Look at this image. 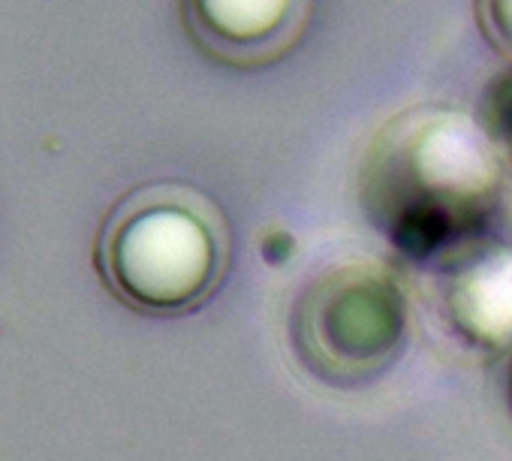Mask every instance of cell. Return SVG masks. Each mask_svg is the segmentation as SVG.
Returning <instances> with one entry per match:
<instances>
[{
    "label": "cell",
    "instance_id": "obj_4",
    "mask_svg": "<svg viewBox=\"0 0 512 461\" xmlns=\"http://www.w3.org/2000/svg\"><path fill=\"white\" fill-rule=\"evenodd\" d=\"M485 121L503 145H512V73L491 85L485 97Z\"/></svg>",
    "mask_w": 512,
    "mask_h": 461
},
{
    "label": "cell",
    "instance_id": "obj_5",
    "mask_svg": "<svg viewBox=\"0 0 512 461\" xmlns=\"http://www.w3.org/2000/svg\"><path fill=\"white\" fill-rule=\"evenodd\" d=\"M482 13L494 40L512 49V0H482Z\"/></svg>",
    "mask_w": 512,
    "mask_h": 461
},
{
    "label": "cell",
    "instance_id": "obj_6",
    "mask_svg": "<svg viewBox=\"0 0 512 461\" xmlns=\"http://www.w3.org/2000/svg\"><path fill=\"white\" fill-rule=\"evenodd\" d=\"M509 392H512V374H509Z\"/></svg>",
    "mask_w": 512,
    "mask_h": 461
},
{
    "label": "cell",
    "instance_id": "obj_2",
    "mask_svg": "<svg viewBox=\"0 0 512 461\" xmlns=\"http://www.w3.org/2000/svg\"><path fill=\"white\" fill-rule=\"evenodd\" d=\"M404 335V293L386 269L362 260L317 272L290 314L293 350L326 386L377 380L398 359Z\"/></svg>",
    "mask_w": 512,
    "mask_h": 461
},
{
    "label": "cell",
    "instance_id": "obj_3",
    "mask_svg": "<svg viewBox=\"0 0 512 461\" xmlns=\"http://www.w3.org/2000/svg\"><path fill=\"white\" fill-rule=\"evenodd\" d=\"M305 16V0H187V19L214 58L253 67L275 61Z\"/></svg>",
    "mask_w": 512,
    "mask_h": 461
},
{
    "label": "cell",
    "instance_id": "obj_1",
    "mask_svg": "<svg viewBox=\"0 0 512 461\" xmlns=\"http://www.w3.org/2000/svg\"><path fill=\"white\" fill-rule=\"evenodd\" d=\"M106 290L145 317L202 311L232 269V229L223 208L187 184H145L106 217L97 248Z\"/></svg>",
    "mask_w": 512,
    "mask_h": 461
}]
</instances>
